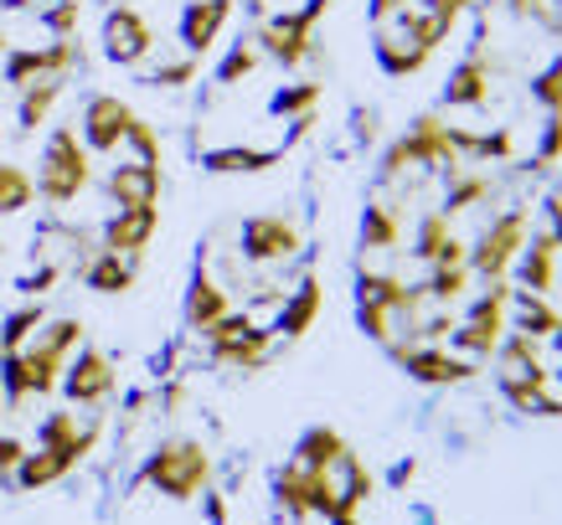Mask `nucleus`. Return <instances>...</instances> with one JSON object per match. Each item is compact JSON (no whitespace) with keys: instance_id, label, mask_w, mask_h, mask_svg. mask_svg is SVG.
I'll list each match as a JSON object with an SVG mask.
<instances>
[{"instance_id":"f257e3e1","label":"nucleus","mask_w":562,"mask_h":525,"mask_svg":"<svg viewBox=\"0 0 562 525\" xmlns=\"http://www.w3.org/2000/svg\"><path fill=\"white\" fill-rule=\"evenodd\" d=\"M139 484H150L166 500H196L212 490V454L196 438H166L155 443L139 464Z\"/></svg>"},{"instance_id":"f03ea898","label":"nucleus","mask_w":562,"mask_h":525,"mask_svg":"<svg viewBox=\"0 0 562 525\" xmlns=\"http://www.w3.org/2000/svg\"><path fill=\"white\" fill-rule=\"evenodd\" d=\"M93 186V166H88V145L78 139V129H52L47 150H42V175H36V196L47 206H72L83 191Z\"/></svg>"},{"instance_id":"7ed1b4c3","label":"nucleus","mask_w":562,"mask_h":525,"mask_svg":"<svg viewBox=\"0 0 562 525\" xmlns=\"http://www.w3.org/2000/svg\"><path fill=\"white\" fill-rule=\"evenodd\" d=\"M63 372H68V356L52 351L47 340H32L16 356H0V391H5L11 407H21L32 397H52L63 387Z\"/></svg>"},{"instance_id":"20e7f679","label":"nucleus","mask_w":562,"mask_h":525,"mask_svg":"<svg viewBox=\"0 0 562 525\" xmlns=\"http://www.w3.org/2000/svg\"><path fill=\"white\" fill-rule=\"evenodd\" d=\"M506 309H512V284H506V278L485 284V294H480V299H470L464 324H454V351H460V356H470V361H491L495 345H501V335L512 330Z\"/></svg>"},{"instance_id":"39448f33","label":"nucleus","mask_w":562,"mask_h":525,"mask_svg":"<svg viewBox=\"0 0 562 525\" xmlns=\"http://www.w3.org/2000/svg\"><path fill=\"white\" fill-rule=\"evenodd\" d=\"M325 5L330 0H305L300 11H279V16H269L263 26H258V52L263 57H273L279 68H300L310 52H315V26H321V16H325Z\"/></svg>"},{"instance_id":"423d86ee","label":"nucleus","mask_w":562,"mask_h":525,"mask_svg":"<svg viewBox=\"0 0 562 525\" xmlns=\"http://www.w3.org/2000/svg\"><path fill=\"white\" fill-rule=\"evenodd\" d=\"M527 232H531V212L527 206H512V212H501V217L480 232V242L470 248V273L475 278H485V284H495V278H506L512 273V263L521 258V248H527Z\"/></svg>"},{"instance_id":"0eeeda50","label":"nucleus","mask_w":562,"mask_h":525,"mask_svg":"<svg viewBox=\"0 0 562 525\" xmlns=\"http://www.w3.org/2000/svg\"><path fill=\"white\" fill-rule=\"evenodd\" d=\"M403 372L418 381V387H434V391H443V387H464L470 376H475V361L470 356H449L443 345H424V340H403V335H392L387 345H382Z\"/></svg>"},{"instance_id":"6e6552de","label":"nucleus","mask_w":562,"mask_h":525,"mask_svg":"<svg viewBox=\"0 0 562 525\" xmlns=\"http://www.w3.org/2000/svg\"><path fill=\"white\" fill-rule=\"evenodd\" d=\"M238 248H243V258H248V263L273 269V263H290V258H300L305 232H300L290 217H279V212H258V217L243 221Z\"/></svg>"},{"instance_id":"1a4fd4ad","label":"nucleus","mask_w":562,"mask_h":525,"mask_svg":"<svg viewBox=\"0 0 562 525\" xmlns=\"http://www.w3.org/2000/svg\"><path fill=\"white\" fill-rule=\"evenodd\" d=\"M120 387V372H114V361L103 356L99 345H78L68 361V372H63V397L72 407H103Z\"/></svg>"},{"instance_id":"9d476101","label":"nucleus","mask_w":562,"mask_h":525,"mask_svg":"<svg viewBox=\"0 0 562 525\" xmlns=\"http://www.w3.org/2000/svg\"><path fill=\"white\" fill-rule=\"evenodd\" d=\"M155 52V26L145 21V11L135 5H114L103 16V57L120 62V68H139Z\"/></svg>"},{"instance_id":"9b49d317","label":"nucleus","mask_w":562,"mask_h":525,"mask_svg":"<svg viewBox=\"0 0 562 525\" xmlns=\"http://www.w3.org/2000/svg\"><path fill=\"white\" fill-rule=\"evenodd\" d=\"M135 119V109L120 99V93H93L83 103V124H78V139L88 145V155H114L124 145V129Z\"/></svg>"},{"instance_id":"f8f14e48","label":"nucleus","mask_w":562,"mask_h":525,"mask_svg":"<svg viewBox=\"0 0 562 525\" xmlns=\"http://www.w3.org/2000/svg\"><path fill=\"white\" fill-rule=\"evenodd\" d=\"M155 232H160V206H114V217L103 221V248L139 263L150 253Z\"/></svg>"},{"instance_id":"ddd939ff","label":"nucleus","mask_w":562,"mask_h":525,"mask_svg":"<svg viewBox=\"0 0 562 525\" xmlns=\"http://www.w3.org/2000/svg\"><path fill=\"white\" fill-rule=\"evenodd\" d=\"M403 145H408V155H413V170H439V175H449V170L460 166V150H454L449 124H443L439 114H418V119L408 124Z\"/></svg>"},{"instance_id":"4468645a","label":"nucleus","mask_w":562,"mask_h":525,"mask_svg":"<svg viewBox=\"0 0 562 525\" xmlns=\"http://www.w3.org/2000/svg\"><path fill=\"white\" fill-rule=\"evenodd\" d=\"M103 191L114 206H160V191H166V170L145 166V160H124L103 175Z\"/></svg>"},{"instance_id":"2eb2a0df","label":"nucleus","mask_w":562,"mask_h":525,"mask_svg":"<svg viewBox=\"0 0 562 525\" xmlns=\"http://www.w3.org/2000/svg\"><path fill=\"white\" fill-rule=\"evenodd\" d=\"M558 238L552 232H527V248H521V258H516V284L527 288V294H542V299H552V288H558Z\"/></svg>"},{"instance_id":"dca6fc26","label":"nucleus","mask_w":562,"mask_h":525,"mask_svg":"<svg viewBox=\"0 0 562 525\" xmlns=\"http://www.w3.org/2000/svg\"><path fill=\"white\" fill-rule=\"evenodd\" d=\"M233 5H238V0H187L181 26H176L187 57H206V52H212V42L222 36V26L233 21Z\"/></svg>"},{"instance_id":"f3484780","label":"nucleus","mask_w":562,"mask_h":525,"mask_svg":"<svg viewBox=\"0 0 562 525\" xmlns=\"http://www.w3.org/2000/svg\"><path fill=\"white\" fill-rule=\"evenodd\" d=\"M357 299H367V305H382V309H392L397 320H413V315L424 309V288H418V284H403L397 273L357 269Z\"/></svg>"},{"instance_id":"a211bd4d","label":"nucleus","mask_w":562,"mask_h":525,"mask_svg":"<svg viewBox=\"0 0 562 525\" xmlns=\"http://www.w3.org/2000/svg\"><path fill=\"white\" fill-rule=\"evenodd\" d=\"M325 309V288L315 273H305L300 284H294V294L279 305V320H273V335L279 340H305L310 330H315V320H321Z\"/></svg>"},{"instance_id":"6ab92c4d","label":"nucleus","mask_w":562,"mask_h":525,"mask_svg":"<svg viewBox=\"0 0 562 525\" xmlns=\"http://www.w3.org/2000/svg\"><path fill=\"white\" fill-rule=\"evenodd\" d=\"M78 464H83V458L72 454V448H26V458H21V469L11 479H16V490L42 494V490H52V484H63Z\"/></svg>"},{"instance_id":"aec40b11","label":"nucleus","mask_w":562,"mask_h":525,"mask_svg":"<svg viewBox=\"0 0 562 525\" xmlns=\"http://www.w3.org/2000/svg\"><path fill=\"white\" fill-rule=\"evenodd\" d=\"M227 309H233V294L206 273V263H196V273H191V284H187V324L196 330V335H206Z\"/></svg>"},{"instance_id":"412c9836","label":"nucleus","mask_w":562,"mask_h":525,"mask_svg":"<svg viewBox=\"0 0 562 525\" xmlns=\"http://www.w3.org/2000/svg\"><path fill=\"white\" fill-rule=\"evenodd\" d=\"M428 57H434V52L418 47L403 26H376V68L387 72V78H413V72H424Z\"/></svg>"},{"instance_id":"4be33fe9","label":"nucleus","mask_w":562,"mask_h":525,"mask_svg":"<svg viewBox=\"0 0 562 525\" xmlns=\"http://www.w3.org/2000/svg\"><path fill=\"white\" fill-rule=\"evenodd\" d=\"M346 454H351V443H346L330 423L305 427V433H300V443H294V464H300V469H310V475H330Z\"/></svg>"},{"instance_id":"5701e85b","label":"nucleus","mask_w":562,"mask_h":525,"mask_svg":"<svg viewBox=\"0 0 562 525\" xmlns=\"http://www.w3.org/2000/svg\"><path fill=\"white\" fill-rule=\"evenodd\" d=\"M443 103L449 109H485L491 103V57H464L443 83Z\"/></svg>"},{"instance_id":"b1692460","label":"nucleus","mask_w":562,"mask_h":525,"mask_svg":"<svg viewBox=\"0 0 562 525\" xmlns=\"http://www.w3.org/2000/svg\"><path fill=\"white\" fill-rule=\"evenodd\" d=\"M273 330H263V324H248L238 340H227V345H217V351H206V356L217 361V366H238V372H263L273 356Z\"/></svg>"},{"instance_id":"393cba45","label":"nucleus","mask_w":562,"mask_h":525,"mask_svg":"<svg viewBox=\"0 0 562 525\" xmlns=\"http://www.w3.org/2000/svg\"><path fill=\"white\" fill-rule=\"evenodd\" d=\"M135 273H139L135 258L99 248V253L83 263V284L93 288V294H109V299H114V294H130V288H135Z\"/></svg>"},{"instance_id":"a878e982","label":"nucleus","mask_w":562,"mask_h":525,"mask_svg":"<svg viewBox=\"0 0 562 525\" xmlns=\"http://www.w3.org/2000/svg\"><path fill=\"white\" fill-rule=\"evenodd\" d=\"M273 505L284 510L290 521H310L315 515V475L300 469V464H284L273 475Z\"/></svg>"},{"instance_id":"bb28decb","label":"nucleus","mask_w":562,"mask_h":525,"mask_svg":"<svg viewBox=\"0 0 562 525\" xmlns=\"http://www.w3.org/2000/svg\"><path fill=\"white\" fill-rule=\"evenodd\" d=\"M506 320H516V330H521V335L547 340L562 324V315H558V305H552V299H542V294L512 288V309H506Z\"/></svg>"},{"instance_id":"cd10ccee","label":"nucleus","mask_w":562,"mask_h":525,"mask_svg":"<svg viewBox=\"0 0 562 525\" xmlns=\"http://www.w3.org/2000/svg\"><path fill=\"white\" fill-rule=\"evenodd\" d=\"M284 150H248V145H222V150H206L202 166L212 175H263V170L279 166Z\"/></svg>"},{"instance_id":"c85d7f7f","label":"nucleus","mask_w":562,"mask_h":525,"mask_svg":"<svg viewBox=\"0 0 562 525\" xmlns=\"http://www.w3.org/2000/svg\"><path fill=\"white\" fill-rule=\"evenodd\" d=\"M63 78H36V83L21 88V109H16V124L21 135H32V129H42V124L52 119V109L63 103Z\"/></svg>"},{"instance_id":"c756f323","label":"nucleus","mask_w":562,"mask_h":525,"mask_svg":"<svg viewBox=\"0 0 562 525\" xmlns=\"http://www.w3.org/2000/svg\"><path fill=\"white\" fill-rule=\"evenodd\" d=\"M403 242V221L387 202H367L361 212V253H392Z\"/></svg>"},{"instance_id":"7c9ffc66","label":"nucleus","mask_w":562,"mask_h":525,"mask_svg":"<svg viewBox=\"0 0 562 525\" xmlns=\"http://www.w3.org/2000/svg\"><path fill=\"white\" fill-rule=\"evenodd\" d=\"M42 324H47V309H42V299H26L21 309H11V315L0 320V356H16V351H26Z\"/></svg>"},{"instance_id":"2f4dec72","label":"nucleus","mask_w":562,"mask_h":525,"mask_svg":"<svg viewBox=\"0 0 562 525\" xmlns=\"http://www.w3.org/2000/svg\"><path fill=\"white\" fill-rule=\"evenodd\" d=\"M36 202V175L16 160H0V217H21Z\"/></svg>"},{"instance_id":"473e14b6","label":"nucleus","mask_w":562,"mask_h":525,"mask_svg":"<svg viewBox=\"0 0 562 525\" xmlns=\"http://www.w3.org/2000/svg\"><path fill=\"white\" fill-rule=\"evenodd\" d=\"M491 196V175H480L470 166H454L449 170V196H443V217H460L470 206H480Z\"/></svg>"},{"instance_id":"72a5a7b5","label":"nucleus","mask_w":562,"mask_h":525,"mask_svg":"<svg viewBox=\"0 0 562 525\" xmlns=\"http://www.w3.org/2000/svg\"><path fill=\"white\" fill-rule=\"evenodd\" d=\"M470 284H475L470 263H454V269H428V278L418 288H424V299H434V305H460Z\"/></svg>"},{"instance_id":"f704fd0d","label":"nucleus","mask_w":562,"mask_h":525,"mask_svg":"<svg viewBox=\"0 0 562 525\" xmlns=\"http://www.w3.org/2000/svg\"><path fill=\"white\" fill-rule=\"evenodd\" d=\"M258 62H263V52H258V42L248 36V42H233V52L217 62V83L222 88H238V83H248L258 72Z\"/></svg>"},{"instance_id":"c9c22d12","label":"nucleus","mask_w":562,"mask_h":525,"mask_svg":"<svg viewBox=\"0 0 562 525\" xmlns=\"http://www.w3.org/2000/svg\"><path fill=\"white\" fill-rule=\"evenodd\" d=\"M495 356H501L506 372H531V366H542V340L521 335V330H506L501 345H495Z\"/></svg>"},{"instance_id":"e433bc0d","label":"nucleus","mask_w":562,"mask_h":525,"mask_svg":"<svg viewBox=\"0 0 562 525\" xmlns=\"http://www.w3.org/2000/svg\"><path fill=\"white\" fill-rule=\"evenodd\" d=\"M36 78H52V68H47V47H21V52H5V83L16 88H26V83H36Z\"/></svg>"},{"instance_id":"4c0bfd02","label":"nucleus","mask_w":562,"mask_h":525,"mask_svg":"<svg viewBox=\"0 0 562 525\" xmlns=\"http://www.w3.org/2000/svg\"><path fill=\"white\" fill-rule=\"evenodd\" d=\"M279 119H300V114H315L321 109V83H290V88H279L269 103Z\"/></svg>"},{"instance_id":"58836bf2","label":"nucleus","mask_w":562,"mask_h":525,"mask_svg":"<svg viewBox=\"0 0 562 525\" xmlns=\"http://www.w3.org/2000/svg\"><path fill=\"white\" fill-rule=\"evenodd\" d=\"M454 238V232H449V217H443V212H428L424 221H418V238H413V258H418V263H434V253H439L443 242Z\"/></svg>"},{"instance_id":"ea45409f","label":"nucleus","mask_w":562,"mask_h":525,"mask_svg":"<svg viewBox=\"0 0 562 525\" xmlns=\"http://www.w3.org/2000/svg\"><path fill=\"white\" fill-rule=\"evenodd\" d=\"M531 99L542 103L547 114H562V52L537 72V78H531Z\"/></svg>"},{"instance_id":"a19ab883","label":"nucleus","mask_w":562,"mask_h":525,"mask_svg":"<svg viewBox=\"0 0 562 525\" xmlns=\"http://www.w3.org/2000/svg\"><path fill=\"white\" fill-rule=\"evenodd\" d=\"M124 145H130V155L135 160H145V166H160V135H155L150 119H130V129H124Z\"/></svg>"},{"instance_id":"79ce46f5","label":"nucleus","mask_w":562,"mask_h":525,"mask_svg":"<svg viewBox=\"0 0 562 525\" xmlns=\"http://www.w3.org/2000/svg\"><path fill=\"white\" fill-rule=\"evenodd\" d=\"M357 324L367 330V340H376V345H387V340L397 335V315L382 305H367V299H357Z\"/></svg>"},{"instance_id":"37998d69","label":"nucleus","mask_w":562,"mask_h":525,"mask_svg":"<svg viewBox=\"0 0 562 525\" xmlns=\"http://www.w3.org/2000/svg\"><path fill=\"white\" fill-rule=\"evenodd\" d=\"M196 72H202V57H176V62L150 72V88H187L196 83Z\"/></svg>"},{"instance_id":"c03bdc74","label":"nucleus","mask_w":562,"mask_h":525,"mask_svg":"<svg viewBox=\"0 0 562 525\" xmlns=\"http://www.w3.org/2000/svg\"><path fill=\"white\" fill-rule=\"evenodd\" d=\"M562 160V114H547L542 124V145H537V160H531V170H547Z\"/></svg>"},{"instance_id":"a18cd8bd","label":"nucleus","mask_w":562,"mask_h":525,"mask_svg":"<svg viewBox=\"0 0 562 525\" xmlns=\"http://www.w3.org/2000/svg\"><path fill=\"white\" fill-rule=\"evenodd\" d=\"M78 16H83V5H78V0H52L47 11H42V21H47L52 36H72L78 32Z\"/></svg>"},{"instance_id":"49530a36","label":"nucleus","mask_w":562,"mask_h":525,"mask_svg":"<svg viewBox=\"0 0 562 525\" xmlns=\"http://www.w3.org/2000/svg\"><path fill=\"white\" fill-rule=\"evenodd\" d=\"M21 458H26V443L11 438V433H0V484L21 469Z\"/></svg>"},{"instance_id":"de8ad7c7","label":"nucleus","mask_w":562,"mask_h":525,"mask_svg":"<svg viewBox=\"0 0 562 525\" xmlns=\"http://www.w3.org/2000/svg\"><path fill=\"white\" fill-rule=\"evenodd\" d=\"M57 278H63V269H57V263H47L42 273L21 278V294H26V299H42V294H52V284H57Z\"/></svg>"},{"instance_id":"09e8293b","label":"nucleus","mask_w":562,"mask_h":525,"mask_svg":"<svg viewBox=\"0 0 562 525\" xmlns=\"http://www.w3.org/2000/svg\"><path fill=\"white\" fill-rule=\"evenodd\" d=\"M542 212H547V232L558 238V248H562V191H552L542 202Z\"/></svg>"},{"instance_id":"8fccbe9b","label":"nucleus","mask_w":562,"mask_h":525,"mask_svg":"<svg viewBox=\"0 0 562 525\" xmlns=\"http://www.w3.org/2000/svg\"><path fill=\"white\" fill-rule=\"evenodd\" d=\"M181 402H187V387H181V381H171V387L160 391V407H166V412H181Z\"/></svg>"},{"instance_id":"3c124183","label":"nucleus","mask_w":562,"mask_h":525,"mask_svg":"<svg viewBox=\"0 0 562 525\" xmlns=\"http://www.w3.org/2000/svg\"><path fill=\"white\" fill-rule=\"evenodd\" d=\"M206 521L227 525V500H222V494H206Z\"/></svg>"},{"instance_id":"603ef678","label":"nucleus","mask_w":562,"mask_h":525,"mask_svg":"<svg viewBox=\"0 0 562 525\" xmlns=\"http://www.w3.org/2000/svg\"><path fill=\"white\" fill-rule=\"evenodd\" d=\"M413 479V458H403V464H397V469H392V484H397V490H403V484H408Z\"/></svg>"},{"instance_id":"864d4df0","label":"nucleus","mask_w":562,"mask_h":525,"mask_svg":"<svg viewBox=\"0 0 562 525\" xmlns=\"http://www.w3.org/2000/svg\"><path fill=\"white\" fill-rule=\"evenodd\" d=\"M547 340H552V351H558V361H562V324H558V330H552Z\"/></svg>"},{"instance_id":"5fc2aeb1","label":"nucleus","mask_w":562,"mask_h":525,"mask_svg":"<svg viewBox=\"0 0 562 525\" xmlns=\"http://www.w3.org/2000/svg\"><path fill=\"white\" fill-rule=\"evenodd\" d=\"M0 5H11V11H26V5H36V0H0Z\"/></svg>"},{"instance_id":"6e6d98bb","label":"nucleus","mask_w":562,"mask_h":525,"mask_svg":"<svg viewBox=\"0 0 562 525\" xmlns=\"http://www.w3.org/2000/svg\"><path fill=\"white\" fill-rule=\"evenodd\" d=\"M5 52H11V47H5V32H0V57H5Z\"/></svg>"},{"instance_id":"4d7b16f0","label":"nucleus","mask_w":562,"mask_h":525,"mask_svg":"<svg viewBox=\"0 0 562 525\" xmlns=\"http://www.w3.org/2000/svg\"><path fill=\"white\" fill-rule=\"evenodd\" d=\"M0 412H5V391H0Z\"/></svg>"},{"instance_id":"13d9d810","label":"nucleus","mask_w":562,"mask_h":525,"mask_svg":"<svg viewBox=\"0 0 562 525\" xmlns=\"http://www.w3.org/2000/svg\"><path fill=\"white\" fill-rule=\"evenodd\" d=\"M558 387H562V366H558Z\"/></svg>"}]
</instances>
